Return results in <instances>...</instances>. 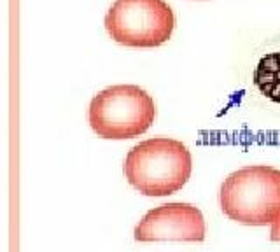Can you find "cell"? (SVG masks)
Returning <instances> with one entry per match:
<instances>
[{
  "label": "cell",
  "instance_id": "cell-1",
  "mask_svg": "<svg viewBox=\"0 0 280 252\" xmlns=\"http://www.w3.org/2000/svg\"><path fill=\"white\" fill-rule=\"evenodd\" d=\"M193 172V158L181 140L156 137L128 151L123 173L131 188L149 198L177 193Z\"/></svg>",
  "mask_w": 280,
  "mask_h": 252
},
{
  "label": "cell",
  "instance_id": "cell-4",
  "mask_svg": "<svg viewBox=\"0 0 280 252\" xmlns=\"http://www.w3.org/2000/svg\"><path fill=\"white\" fill-rule=\"evenodd\" d=\"M103 23L119 46L159 47L172 39L175 14L166 0H114Z\"/></svg>",
  "mask_w": 280,
  "mask_h": 252
},
{
  "label": "cell",
  "instance_id": "cell-5",
  "mask_svg": "<svg viewBox=\"0 0 280 252\" xmlns=\"http://www.w3.org/2000/svg\"><path fill=\"white\" fill-rule=\"evenodd\" d=\"M205 219L189 203H165L149 210L135 226L137 242H203Z\"/></svg>",
  "mask_w": 280,
  "mask_h": 252
},
{
  "label": "cell",
  "instance_id": "cell-6",
  "mask_svg": "<svg viewBox=\"0 0 280 252\" xmlns=\"http://www.w3.org/2000/svg\"><path fill=\"white\" fill-rule=\"evenodd\" d=\"M252 79L263 96L270 102L280 103V51L264 55L257 62Z\"/></svg>",
  "mask_w": 280,
  "mask_h": 252
},
{
  "label": "cell",
  "instance_id": "cell-2",
  "mask_svg": "<svg viewBox=\"0 0 280 252\" xmlns=\"http://www.w3.org/2000/svg\"><path fill=\"white\" fill-rule=\"evenodd\" d=\"M224 216L247 226L273 224L280 217V170L266 165L244 166L221 184Z\"/></svg>",
  "mask_w": 280,
  "mask_h": 252
},
{
  "label": "cell",
  "instance_id": "cell-7",
  "mask_svg": "<svg viewBox=\"0 0 280 252\" xmlns=\"http://www.w3.org/2000/svg\"><path fill=\"white\" fill-rule=\"evenodd\" d=\"M270 238L273 242H280V217L272 224V231H270Z\"/></svg>",
  "mask_w": 280,
  "mask_h": 252
},
{
  "label": "cell",
  "instance_id": "cell-3",
  "mask_svg": "<svg viewBox=\"0 0 280 252\" xmlns=\"http://www.w3.org/2000/svg\"><path fill=\"white\" fill-rule=\"evenodd\" d=\"M156 119L153 96L135 84H114L91 98L88 123L105 140H130L140 137Z\"/></svg>",
  "mask_w": 280,
  "mask_h": 252
}]
</instances>
